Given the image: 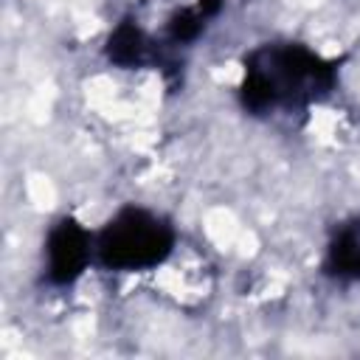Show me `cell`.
I'll use <instances>...</instances> for the list:
<instances>
[{"instance_id":"6da1fadb","label":"cell","mask_w":360,"mask_h":360,"mask_svg":"<svg viewBox=\"0 0 360 360\" xmlns=\"http://www.w3.org/2000/svg\"><path fill=\"white\" fill-rule=\"evenodd\" d=\"M177 248L174 228L149 208H121L96 233V262L115 273L158 270Z\"/></svg>"},{"instance_id":"7a4b0ae2","label":"cell","mask_w":360,"mask_h":360,"mask_svg":"<svg viewBox=\"0 0 360 360\" xmlns=\"http://www.w3.org/2000/svg\"><path fill=\"white\" fill-rule=\"evenodd\" d=\"M329 79L326 65L304 48L270 51V56L248 70L245 79V104L250 110H273L312 96L315 87H323Z\"/></svg>"},{"instance_id":"3957f363","label":"cell","mask_w":360,"mask_h":360,"mask_svg":"<svg viewBox=\"0 0 360 360\" xmlns=\"http://www.w3.org/2000/svg\"><path fill=\"white\" fill-rule=\"evenodd\" d=\"M45 256L48 278L56 284H70L84 273L90 262H96V233L73 219H62L48 233Z\"/></svg>"},{"instance_id":"277c9868","label":"cell","mask_w":360,"mask_h":360,"mask_svg":"<svg viewBox=\"0 0 360 360\" xmlns=\"http://www.w3.org/2000/svg\"><path fill=\"white\" fill-rule=\"evenodd\" d=\"M332 267L338 276L360 278V231L357 228L340 233L338 245L332 248Z\"/></svg>"}]
</instances>
